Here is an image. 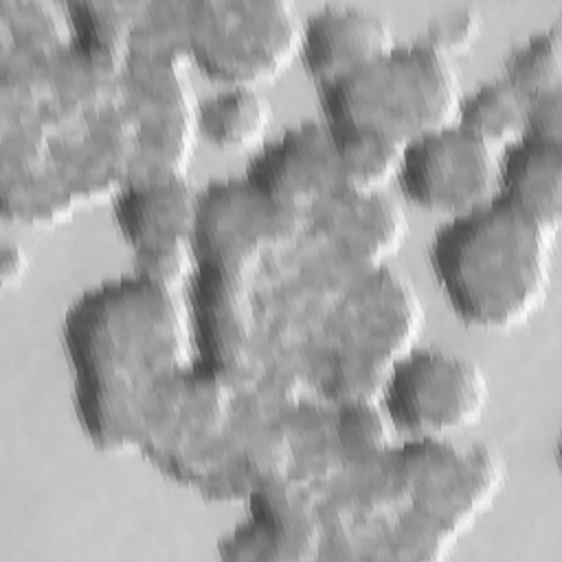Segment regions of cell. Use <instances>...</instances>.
<instances>
[{"instance_id":"12","label":"cell","mask_w":562,"mask_h":562,"mask_svg":"<svg viewBox=\"0 0 562 562\" xmlns=\"http://www.w3.org/2000/svg\"><path fill=\"white\" fill-rule=\"evenodd\" d=\"M483 15L472 4H457L435 13L426 24V44L454 57L468 50L481 35Z\"/></svg>"},{"instance_id":"3","label":"cell","mask_w":562,"mask_h":562,"mask_svg":"<svg viewBox=\"0 0 562 562\" xmlns=\"http://www.w3.org/2000/svg\"><path fill=\"white\" fill-rule=\"evenodd\" d=\"M498 160L492 143L452 121L404 147L397 178L415 204L457 217L498 195Z\"/></svg>"},{"instance_id":"13","label":"cell","mask_w":562,"mask_h":562,"mask_svg":"<svg viewBox=\"0 0 562 562\" xmlns=\"http://www.w3.org/2000/svg\"><path fill=\"white\" fill-rule=\"evenodd\" d=\"M525 136L562 143V88L529 99Z\"/></svg>"},{"instance_id":"11","label":"cell","mask_w":562,"mask_h":562,"mask_svg":"<svg viewBox=\"0 0 562 562\" xmlns=\"http://www.w3.org/2000/svg\"><path fill=\"white\" fill-rule=\"evenodd\" d=\"M503 75L529 99L562 88V31L558 24L527 37L505 61Z\"/></svg>"},{"instance_id":"6","label":"cell","mask_w":562,"mask_h":562,"mask_svg":"<svg viewBox=\"0 0 562 562\" xmlns=\"http://www.w3.org/2000/svg\"><path fill=\"white\" fill-rule=\"evenodd\" d=\"M498 195L553 228L562 215V143L520 136L498 160Z\"/></svg>"},{"instance_id":"5","label":"cell","mask_w":562,"mask_h":562,"mask_svg":"<svg viewBox=\"0 0 562 562\" xmlns=\"http://www.w3.org/2000/svg\"><path fill=\"white\" fill-rule=\"evenodd\" d=\"M395 46L391 24L371 7L334 2L321 7L303 31V59L323 88L369 66Z\"/></svg>"},{"instance_id":"9","label":"cell","mask_w":562,"mask_h":562,"mask_svg":"<svg viewBox=\"0 0 562 562\" xmlns=\"http://www.w3.org/2000/svg\"><path fill=\"white\" fill-rule=\"evenodd\" d=\"M527 105L529 97L505 75H498L461 99L457 121L494 147L509 145L525 136Z\"/></svg>"},{"instance_id":"1","label":"cell","mask_w":562,"mask_h":562,"mask_svg":"<svg viewBox=\"0 0 562 562\" xmlns=\"http://www.w3.org/2000/svg\"><path fill=\"white\" fill-rule=\"evenodd\" d=\"M551 235L522 209L496 195L452 217L435 237V274L457 314L487 329L525 321L551 279Z\"/></svg>"},{"instance_id":"8","label":"cell","mask_w":562,"mask_h":562,"mask_svg":"<svg viewBox=\"0 0 562 562\" xmlns=\"http://www.w3.org/2000/svg\"><path fill=\"white\" fill-rule=\"evenodd\" d=\"M272 108L266 94L235 83L209 97L198 112L202 134L226 149H246L259 143L270 125Z\"/></svg>"},{"instance_id":"4","label":"cell","mask_w":562,"mask_h":562,"mask_svg":"<svg viewBox=\"0 0 562 562\" xmlns=\"http://www.w3.org/2000/svg\"><path fill=\"white\" fill-rule=\"evenodd\" d=\"M483 369L450 351L422 349L400 360L386 386L391 419L411 435L441 437L474 424L487 404Z\"/></svg>"},{"instance_id":"2","label":"cell","mask_w":562,"mask_h":562,"mask_svg":"<svg viewBox=\"0 0 562 562\" xmlns=\"http://www.w3.org/2000/svg\"><path fill=\"white\" fill-rule=\"evenodd\" d=\"M334 130H373L404 145L457 121L459 77L452 57L430 44L386 55L325 88Z\"/></svg>"},{"instance_id":"7","label":"cell","mask_w":562,"mask_h":562,"mask_svg":"<svg viewBox=\"0 0 562 562\" xmlns=\"http://www.w3.org/2000/svg\"><path fill=\"white\" fill-rule=\"evenodd\" d=\"M121 224L138 250V257L184 248L193 224L191 189L169 176H160L125 195Z\"/></svg>"},{"instance_id":"10","label":"cell","mask_w":562,"mask_h":562,"mask_svg":"<svg viewBox=\"0 0 562 562\" xmlns=\"http://www.w3.org/2000/svg\"><path fill=\"white\" fill-rule=\"evenodd\" d=\"M338 178L358 193L371 191L397 176L404 143L373 130L331 132Z\"/></svg>"}]
</instances>
